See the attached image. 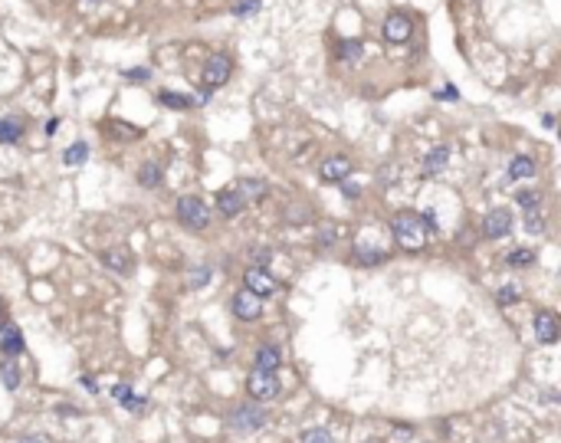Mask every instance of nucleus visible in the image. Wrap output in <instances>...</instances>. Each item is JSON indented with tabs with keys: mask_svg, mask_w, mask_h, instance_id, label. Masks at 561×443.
Returning <instances> with one entry per match:
<instances>
[{
	"mask_svg": "<svg viewBox=\"0 0 561 443\" xmlns=\"http://www.w3.org/2000/svg\"><path fill=\"white\" fill-rule=\"evenodd\" d=\"M532 329H535V338L542 341V345H555V341H558V316H555V312H548V309L535 312V319H532Z\"/></svg>",
	"mask_w": 561,
	"mask_h": 443,
	"instance_id": "10",
	"label": "nucleus"
},
{
	"mask_svg": "<svg viewBox=\"0 0 561 443\" xmlns=\"http://www.w3.org/2000/svg\"><path fill=\"white\" fill-rule=\"evenodd\" d=\"M381 30H384V40H388V43H407L414 23H410L407 14H391V17L384 20Z\"/></svg>",
	"mask_w": 561,
	"mask_h": 443,
	"instance_id": "11",
	"label": "nucleus"
},
{
	"mask_svg": "<svg viewBox=\"0 0 561 443\" xmlns=\"http://www.w3.org/2000/svg\"><path fill=\"white\" fill-rule=\"evenodd\" d=\"M391 233H394V240H397V247H400V250H407V253H420V250L427 247V240H430L427 220L420 217V213H414V210L394 213Z\"/></svg>",
	"mask_w": 561,
	"mask_h": 443,
	"instance_id": "1",
	"label": "nucleus"
},
{
	"mask_svg": "<svg viewBox=\"0 0 561 443\" xmlns=\"http://www.w3.org/2000/svg\"><path fill=\"white\" fill-rule=\"evenodd\" d=\"M525 227H528V233H542L545 220H542V217H535V213H525Z\"/></svg>",
	"mask_w": 561,
	"mask_h": 443,
	"instance_id": "32",
	"label": "nucleus"
},
{
	"mask_svg": "<svg viewBox=\"0 0 561 443\" xmlns=\"http://www.w3.org/2000/svg\"><path fill=\"white\" fill-rule=\"evenodd\" d=\"M243 207H247V201L240 197V191H233V188L217 191V210H220V217L233 220V217H240V213H243Z\"/></svg>",
	"mask_w": 561,
	"mask_h": 443,
	"instance_id": "13",
	"label": "nucleus"
},
{
	"mask_svg": "<svg viewBox=\"0 0 561 443\" xmlns=\"http://www.w3.org/2000/svg\"><path fill=\"white\" fill-rule=\"evenodd\" d=\"M243 289H250L253 296H272V292L279 289V282H276V276L266 273L263 266H250L247 276H243Z\"/></svg>",
	"mask_w": 561,
	"mask_h": 443,
	"instance_id": "6",
	"label": "nucleus"
},
{
	"mask_svg": "<svg viewBox=\"0 0 561 443\" xmlns=\"http://www.w3.org/2000/svg\"><path fill=\"white\" fill-rule=\"evenodd\" d=\"M440 99H459V92H456V89H453V85H447V89H443V92H440Z\"/></svg>",
	"mask_w": 561,
	"mask_h": 443,
	"instance_id": "39",
	"label": "nucleus"
},
{
	"mask_svg": "<svg viewBox=\"0 0 561 443\" xmlns=\"http://www.w3.org/2000/svg\"><path fill=\"white\" fill-rule=\"evenodd\" d=\"M158 102H161L164 109H191V105H194V95H181V92H168V89H164V92L158 95Z\"/></svg>",
	"mask_w": 561,
	"mask_h": 443,
	"instance_id": "20",
	"label": "nucleus"
},
{
	"mask_svg": "<svg viewBox=\"0 0 561 443\" xmlns=\"http://www.w3.org/2000/svg\"><path fill=\"white\" fill-rule=\"evenodd\" d=\"M279 391H282V384H279V378H276V371H260V368H253L247 375V394L256 404L276 401Z\"/></svg>",
	"mask_w": 561,
	"mask_h": 443,
	"instance_id": "3",
	"label": "nucleus"
},
{
	"mask_svg": "<svg viewBox=\"0 0 561 443\" xmlns=\"http://www.w3.org/2000/svg\"><path fill=\"white\" fill-rule=\"evenodd\" d=\"M260 312H263V299L253 296L250 289H240L237 296H233V316L237 319L253 322V319H260Z\"/></svg>",
	"mask_w": 561,
	"mask_h": 443,
	"instance_id": "9",
	"label": "nucleus"
},
{
	"mask_svg": "<svg viewBox=\"0 0 561 443\" xmlns=\"http://www.w3.org/2000/svg\"><path fill=\"white\" fill-rule=\"evenodd\" d=\"M338 60L341 63H358V60H361V43H358V40L338 43Z\"/></svg>",
	"mask_w": 561,
	"mask_h": 443,
	"instance_id": "26",
	"label": "nucleus"
},
{
	"mask_svg": "<svg viewBox=\"0 0 561 443\" xmlns=\"http://www.w3.org/2000/svg\"><path fill=\"white\" fill-rule=\"evenodd\" d=\"M178 220L181 227H187V230H204L207 223H210V207L201 201L197 194H184L178 197Z\"/></svg>",
	"mask_w": 561,
	"mask_h": 443,
	"instance_id": "2",
	"label": "nucleus"
},
{
	"mask_svg": "<svg viewBox=\"0 0 561 443\" xmlns=\"http://www.w3.org/2000/svg\"><path fill=\"white\" fill-rule=\"evenodd\" d=\"M161 181H164V168L158 161H145L138 168V184H141V188L154 191V188H161Z\"/></svg>",
	"mask_w": 561,
	"mask_h": 443,
	"instance_id": "16",
	"label": "nucleus"
},
{
	"mask_svg": "<svg viewBox=\"0 0 561 443\" xmlns=\"http://www.w3.org/2000/svg\"><path fill=\"white\" fill-rule=\"evenodd\" d=\"M237 191H240V197H243V201L250 204V201H260V197H266V191H269V188H266V181L247 178V181H240Z\"/></svg>",
	"mask_w": 561,
	"mask_h": 443,
	"instance_id": "19",
	"label": "nucleus"
},
{
	"mask_svg": "<svg viewBox=\"0 0 561 443\" xmlns=\"http://www.w3.org/2000/svg\"><path fill=\"white\" fill-rule=\"evenodd\" d=\"M299 443H335V440H332V434H328L325 427H309V430H302Z\"/></svg>",
	"mask_w": 561,
	"mask_h": 443,
	"instance_id": "27",
	"label": "nucleus"
},
{
	"mask_svg": "<svg viewBox=\"0 0 561 443\" xmlns=\"http://www.w3.org/2000/svg\"><path fill=\"white\" fill-rule=\"evenodd\" d=\"M207 279H210V269H207V266H201V269H197V273L191 276V282H194V286H204Z\"/></svg>",
	"mask_w": 561,
	"mask_h": 443,
	"instance_id": "35",
	"label": "nucleus"
},
{
	"mask_svg": "<svg viewBox=\"0 0 561 443\" xmlns=\"http://www.w3.org/2000/svg\"><path fill=\"white\" fill-rule=\"evenodd\" d=\"M253 365L260 368V371H276V368L282 365V351L276 348V345H260V348H256Z\"/></svg>",
	"mask_w": 561,
	"mask_h": 443,
	"instance_id": "15",
	"label": "nucleus"
},
{
	"mask_svg": "<svg viewBox=\"0 0 561 443\" xmlns=\"http://www.w3.org/2000/svg\"><path fill=\"white\" fill-rule=\"evenodd\" d=\"M335 243V230H325L322 237H319V247H332Z\"/></svg>",
	"mask_w": 561,
	"mask_h": 443,
	"instance_id": "37",
	"label": "nucleus"
},
{
	"mask_svg": "<svg viewBox=\"0 0 561 443\" xmlns=\"http://www.w3.org/2000/svg\"><path fill=\"white\" fill-rule=\"evenodd\" d=\"M102 260H105V266L119 269V273H132V263H128V253H125V250H109V253H105Z\"/></svg>",
	"mask_w": 561,
	"mask_h": 443,
	"instance_id": "24",
	"label": "nucleus"
},
{
	"mask_svg": "<svg viewBox=\"0 0 561 443\" xmlns=\"http://www.w3.org/2000/svg\"><path fill=\"white\" fill-rule=\"evenodd\" d=\"M483 233L489 240H502L512 233V213L506 210V207H496V210H489L483 217Z\"/></svg>",
	"mask_w": 561,
	"mask_h": 443,
	"instance_id": "7",
	"label": "nucleus"
},
{
	"mask_svg": "<svg viewBox=\"0 0 561 443\" xmlns=\"http://www.w3.org/2000/svg\"><path fill=\"white\" fill-rule=\"evenodd\" d=\"M502 260H506V266H512V269H525V266L535 263V253H532V250H512V253H506Z\"/></svg>",
	"mask_w": 561,
	"mask_h": 443,
	"instance_id": "22",
	"label": "nucleus"
},
{
	"mask_svg": "<svg viewBox=\"0 0 561 443\" xmlns=\"http://www.w3.org/2000/svg\"><path fill=\"white\" fill-rule=\"evenodd\" d=\"M355 256H358V260H361L365 266H374V263H384V260H388V253H384V250H365L361 243L355 247Z\"/></svg>",
	"mask_w": 561,
	"mask_h": 443,
	"instance_id": "28",
	"label": "nucleus"
},
{
	"mask_svg": "<svg viewBox=\"0 0 561 443\" xmlns=\"http://www.w3.org/2000/svg\"><path fill=\"white\" fill-rule=\"evenodd\" d=\"M447 164H450V148L437 145V148H430L427 158H424V174H427V178H430V174H440Z\"/></svg>",
	"mask_w": 561,
	"mask_h": 443,
	"instance_id": "14",
	"label": "nucleus"
},
{
	"mask_svg": "<svg viewBox=\"0 0 561 443\" xmlns=\"http://www.w3.org/2000/svg\"><path fill=\"white\" fill-rule=\"evenodd\" d=\"M201 76H204V85H207V92H210V89L223 85L230 76H233V60H230L227 53H213V56H207Z\"/></svg>",
	"mask_w": 561,
	"mask_h": 443,
	"instance_id": "4",
	"label": "nucleus"
},
{
	"mask_svg": "<svg viewBox=\"0 0 561 443\" xmlns=\"http://www.w3.org/2000/svg\"><path fill=\"white\" fill-rule=\"evenodd\" d=\"M125 76L132 79V82H148V79H151V69H128Z\"/></svg>",
	"mask_w": 561,
	"mask_h": 443,
	"instance_id": "33",
	"label": "nucleus"
},
{
	"mask_svg": "<svg viewBox=\"0 0 561 443\" xmlns=\"http://www.w3.org/2000/svg\"><path fill=\"white\" fill-rule=\"evenodd\" d=\"M0 381H4L7 391H17L20 388V368L14 365V358H7L4 365H0Z\"/></svg>",
	"mask_w": 561,
	"mask_h": 443,
	"instance_id": "21",
	"label": "nucleus"
},
{
	"mask_svg": "<svg viewBox=\"0 0 561 443\" xmlns=\"http://www.w3.org/2000/svg\"><path fill=\"white\" fill-rule=\"evenodd\" d=\"M99 0H82V10H89V7H95Z\"/></svg>",
	"mask_w": 561,
	"mask_h": 443,
	"instance_id": "41",
	"label": "nucleus"
},
{
	"mask_svg": "<svg viewBox=\"0 0 561 443\" xmlns=\"http://www.w3.org/2000/svg\"><path fill=\"white\" fill-rule=\"evenodd\" d=\"M525 178H535V161L528 154H515L509 161V181H525Z\"/></svg>",
	"mask_w": 561,
	"mask_h": 443,
	"instance_id": "17",
	"label": "nucleus"
},
{
	"mask_svg": "<svg viewBox=\"0 0 561 443\" xmlns=\"http://www.w3.org/2000/svg\"><path fill=\"white\" fill-rule=\"evenodd\" d=\"M0 316H4V299H0Z\"/></svg>",
	"mask_w": 561,
	"mask_h": 443,
	"instance_id": "42",
	"label": "nucleus"
},
{
	"mask_svg": "<svg viewBox=\"0 0 561 443\" xmlns=\"http://www.w3.org/2000/svg\"><path fill=\"white\" fill-rule=\"evenodd\" d=\"M109 394H112V397H115V401L122 404V401H125V397H128V394H132V388H128V384H115V388H112Z\"/></svg>",
	"mask_w": 561,
	"mask_h": 443,
	"instance_id": "34",
	"label": "nucleus"
},
{
	"mask_svg": "<svg viewBox=\"0 0 561 443\" xmlns=\"http://www.w3.org/2000/svg\"><path fill=\"white\" fill-rule=\"evenodd\" d=\"M85 158H89V145H85V142H76V145H69L66 154H63V161L73 164V168H76V164H82Z\"/></svg>",
	"mask_w": 561,
	"mask_h": 443,
	"instance_id": "25",
	"label": "nucleus"
},
{
	"mask_svg": "<svg viewBox=\"0 0 561 443\" xmlns=\"http://www.w3.org/2000/svg\"><path fill=\"white\" fill-rule=\"evenodd\" d=\"M122 404H125V407L132 410V414H141V410L148 407V401H145V397H135V394H128V397H125V401H122Z\"/></svg>",
	"mask_w": 561,
	"mask_h": 443,
	"instance_id": "31",
	"label": "nucleus"
},
{
	"mask_svg": "<svg viewBox=\"0 0 561 443\" xmlns=\"http://www.w3.org/2000/svg\"><path fill=\"white\" fill-rule=\"evenodd\" d=\"M20 443H53V440L46 434H30V437H23Z\"/></svg>",
	"mask_w": 561,
	"mask_h": 443,
	"instance_id": "36",
	"label": "nucleus"
},
{
	"mask_svg": "<svg viewBox=\"0 0 561 443\" xmlns=\"http://www.w3.org/2000/svg\"><path fill=\"white\" fill-rule=\"evenodd\" d=\"M227 424L237 430V434H253V430H260V427H266V414L260 407H237L233 414L227 417Z\"/></svg>",
	"mask_w": 561,
	"mask_h": 443,
	"instance_id": "5",
	"label": "nucleus"
},
{
	"mask_svg": "<svg viewBox=\"0 0 561 443\" xmlns=\"http://www.w3.org/2000/svg\"><path fill=\"white\" fill-rule=\"evenodd\" d=\"M23 138V122L20 119H0V145H17Z\"/></svg>",
	"mask_w": 561,
	"mask_h": 443,
	"instance_id": "18",
	"label": "nucleus"
},
{
	"mask_svg": "<svg viewBox=\"0 0 561 443\" xmlns=\"http://www.w3.org/2000/svg\"><path fill=\"white\" fill-rule=\"evenodd\" d=\"M519 289H515V286H502L499 292H496V302H499V306H512V302H519Z\"/></svg>",
	"mask_w": 561,
	"mask_h": 443,
	"instance_id": "30",
	"label": "nucleus"
},
{
	"mask_svg": "<svg viewBox=\"0 0 561 443\" xmlns=\"http://www.w3.org/2000/svg\"><path fill=\"white\" fill-rule=\"evenodd\" d=\"M341 191H345V197H358L361 191L355 188V184H348V181H341Z\"/></svg>",
	"mask_w": 561,
	"mask_h": 443,
	"instance_id": "38",
	"label": "nucleus"
},
{
	"mask_svg": "<svg viewBox=\"0 0 561 443\" xmlns=\"http://www.w3.org/2000/svg\"><path fill=\"white\" fill-rule=\"evenodd\" d=\"M348 174H351V161L345 154H332V158H325V161L319 164V178H322L325 184H341Z\"/></svg>",
	"mask_w": 561,
	"mask_h": 443,
	"instance_id": "8",
	"label": "nucleus"
},
{
	"mask_svg": "<svg viewBox=\"0 0 561 443\" xmlns=\"http://www.w3.org/2000/svg\"><path fill=\"white\" fill-rule=\"evenodd\" d=\"M82 384L89 388V394H95V378H89V375H82Z\"/></svg>",
	"mask_w": 561,
	"mask_h": 443,
	"instance_id": "40",
	"label": "nucleus"
},
{
	"mask_svg": "<svg viewBox=\"0 0 561 443\" xmlns=\"http://www.w3.org/2000/svg\"><path fill=\"white\" fill-rule=\"evenodd\" d=\"M0 351H4V358H17L23 355V332H20L17 325H0Z\"/></svg>",
	"mask_w": 561,
	"mask_h": 443,
	"instance_id": "12",
	"label": "nucleus"
},
{
	"mask_svg": "<svg viewBox=\"0 0 561 443\" xmlns=\"http://www.w3.org/2000/svg\"><path fill=\"white\" fill-rule=\"evenodd\" d=\"M260 7H263V0H237L233 17H253V14H260Z\"/></svg>",
	"mask_w": 561,
	"mask_h": 443,
	"instance_id": "29",
	"label": "nucleus"
},
{
	"mask_svg": "<svg viewBox=\"0 0 561 443\" xmlns=\"http://www.w3.org/2000/svg\"><path fill=\"white\" fill-rule=\"evenodd\" d=\"M515 204H519L525 213L538 210V204H542V191H538V188H535V191H532V188H528V191H519V194H515Z\"/></svg>",
	"mask_w": 561,
	"mask_h": 443,
	"instance_id": "23",
	"label": "nucleus"
}]
</instances>
